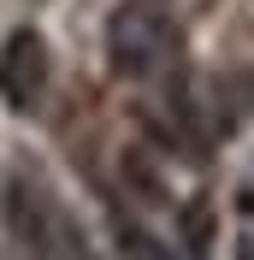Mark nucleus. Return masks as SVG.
<instances>
[{
	"mask_svg": "<svg viewBox=\"0 0 254 260\" xmlns=\"http://www.w3.org/2000/svg\"><path fill=\"white\" fill-rule=\"evenodd\" d=\"M177 48V18H172V0H118L107 18V65L112 77L124 83H142L154 77L160 65L172 59Z\"/></svg>",
	"mask_w": 254,
	"mask_h": 260,
	"instance_id": "obj_1",
	"label": "nucleus"
},
{
	"mask_svg": "<svg viewBox=\"0 0 254 260\" xmlns=\"http://www.w3.org/2000/svg\"><path fill=\"white\" fill-rule=\"evenodd\" d=\"M6 225H12L24 260H95V248L77 231V219L36 178H12L6 183Z\"/></svg>",
	"mask_w": 254,
	"mask_h": 260,
	"instance_id": "obj_2",
	"label": "nucleus"
},
{
	"mask_svg": "<svg viewBox=\"0 0 254 260\" xmlns=\"http://www.w3.org/2000/svg\"><path fill=\"white\" fill-rule=\"evenodd\" d=\"M48 77H53V59H48L42 30L18 24L6 42H0V101H6L12 113H36L42 95H48Z\"/></svg>",
	"mask_w": 254,
	"mask_h": 260,
	"instance_id": "obj_3",
	"label": "nucleus"
},
{
	"mask_svg": "<svg viewBox=\"0 0 254 260\" xmlns=\"http://www.w3.org/2000/svg\"><path fill=\"white\" fill-rule=\"evenodd\" d=\"M118 248H124V260H177L172 248L160 243L154 231H142V225H124L118 219Z\"/></svg>",
	"mask_w": 254,
	"mask_h": 260,
	"instance_id": "obj_4",
	"label": "nucleus"
},
{
	"mask_svg": "<svg viewBox=\"0 0 254 260\" xmlns=\"http://www.w3.org/2000/svg\"><path fill=\"white\" fill-rule=\"evenodd\" d=\"M248 207H254V183H248Z\"/></svg>",
	"mask_w": 254,
	"mask_h": 260,
	"instance_id": "obj_5",
	"label": "nucleus"
}]
</instances>
